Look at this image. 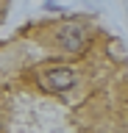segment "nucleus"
Segmentation results:
<instances>
[{"instance_id": "f257e3e1", "label": "nucleus", "mask_w": 128, "mask_h": 133, "mask_svg": "<svg viewBox=\"0 0 128 133\" xmlns=\"http://www.w3.org/2000/svg\"><path fill=\"white\" fill-rule=\"evenodd\" d=\"M39 83L47 91H67L75 83V72L67 69V66H50V69H42L39 72Z\"/></svg>"}, {"instance_id": "f03ea898", "label": "nucleus", "mask_w": 128, "mask_h": 133, "mask_svg": "<svg viewBox=\"0 0 128 133\" xmlns=\"http://www.w3.org/2000/svg\"><path fill=\"white\" fill-rule=\"evenodd\" d=\"M59 44L67 53H81L86 44V33L81 25H67V28H61L59 31Z\"/></svg>"}]
</instances>
